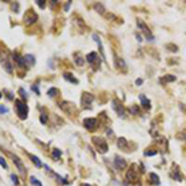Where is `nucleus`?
I'll use <instances>...</instances> for the list:
<instances>
[{
	"instance_id": "25",
	"label": "nucleus",
	"mask_w": 186,
	"mask_h": 186,
	"mask_svg": "<svg viewBox=\"0 0 186 186\" xmlns=\"http://www.w3.org/2000/svg\"><path fill=\"white\" fill-rule=\"evenodd\" d=\"M61 155H62V153H61V150H58V149H55V150H53L52 156H53V158H55V159H58Z\"/></svg>"
},
{
	"instance_id": "16",
	"label": "nucleus",
	"mask_w": 186,
	"mask_h": 186,
	"mask_svg": "<svg viewBox=\"0 0 186 186\" xmlns=\"http://www.w3.org/2000/svg\"><path fill=\"white\" fill-rule=\"evenodd\" d=\"M24 60H25V62H26V66L27 65H30V66L35 65V57L33 55H26L24 57Z\"/></svg>"
},
{
	"instance_id": "32",
	"label": "nucleus",
	"mask_w": 186,
	"mask_h": 186,
	"mask_svg": "<svg viewBox=\"0 0 186 186\" xmlns=\"http://www.w3.org/2000/svg\"><path fill=\"white\" fill-rule=\"evenodd\" d=\"M156 154H158V151H156V150H154V151H145L144 155L145 156H153V155H156Z\"/></svg>"
},
{
	"instance_id": "7",
	"label": "nucleus",
	"mask_w": 186,
	"mask_h": 186,
	"mask_svg": "<svg viewBox=\"0 0 186 186\" xmlns=\"http://www.w3.org/2000/svg\"><path fill=\"white\" fill-rule=\"evenodd\" d=\"M112 104H113V108L116 109V112H117L118 116H119V117H124V114H126V109H124V107L122 106L118 101H113Z\"/></svg>"
},
{
	"instance_id": "40",
	"label": "nucleus",
	"mask_w": 186,
	"mask_h": 186,
	"mask_svg": "<svg viewBox=\"0 0 186 186\" xmlns=\"http://www.w3.org/2000/svg\"><path fill=\"white\" fill-rule=\"evenodd\" d=\"M135 37H137V40L139 42H143V39H141V35L140 34H137V35H135Z\"/></svg>"
},
{
	"instance_id": "33",
	"label": "nucleus",
	"mask_w": 186,
	"mask_h": 186,
	"mask_svg": "<svg viewBox=\"0 0 186 186\" xmlns=\"http://www.w3.org/2000/svg\"><path fill=\"white\" fill-rule=\"evenodd\" d=\"M130 112L133 113V114H138L139 113V108H138V107H135V106H133L130 108Z\"/></svg>"
},
{
	"instance_id": "13",
	"label": "nucleus",
	"mask_w": 186,
	"mask_h": 186,
	"mask_svg": "<svg viewBox=\"0 0 186 186\" xmlns=\"http://www.w3.org/2000/svg\"><path fill=\"white\" fill-rule=\"evenodd\" d=\"M35 21H37V15L35 13H31V16H29V15L25 16V24L31 25V24H34Z\"/></svg>"
},
{
	"instance_id": "4",
	"label": "nucleus",
	"mask_w": 186,
	"mask_h": 186,
	"mask_svg": "<svg viewBox=\"0 0 186 186\" xmlns=\"http://www.w3.org/2000/svg\"><path fill=\"white\" fill-rule=\"evenodd\" d=\"M82 106L84 107V108H91L93 101H94V97L91 94V93H83L82 94Z\"/></svg>"
},
{
	"instance_id": "3",
	"label": "nucleus",
	"mask_w": 186,
	"mask_h": 186,
	"mask_svg": "<svg viewBox=\"0 0 186 186\" xmlns=\"http://www.w3.org/2000/svg\"><path fill=\"white\" fill-rule=\"evenodd\" d=\"M86 60H87V62L91 65L93 68H98L99 67V58H98V55H97V52H91V53H88L87 57H86Z\"/></svg>"
},
{
	"instance_id": "17",
	"label": "nucleus",
	"mask_w": 186,
	"mask_h": 186,
	"mask_svg": "<svg viewBox=\"0 0 186 186\" xmlns=\"http://www.w3.org/2000/svg\"><path fill=\"white\" fill-rule=\"evenodd\" d=\"M140 101H141V104L145 107V108H148V109H150V102H149V99L145 97L144 94H140Z\"/></svg>"
},
{
	"instance_id": "26",
	"label": "nucleus",
	"mask_w": 186,
	"mask_h": 186,
	"mask_svg": "<svg viewBox=\"0 0 186 186\" xmlns=\"http://www.w3.org/2000/svg\"><path fill=\"white\" fill-rule=\"evenodd\" d=\"M0 165H1L4 169H8V164H6V161H5V159L3 158V156H0Z\"/></svg>"
},
{
	"instance_id": "19",
	"label": "nucleus",
	"mask_w": 186,
	"mask_h": 186,
	"mask_svg": "<svg viewBox=\"0 0 186 186\" xmlns=\"http://www.w3.org/2000/svg\"><path fill=\"white\" fill-rule=\"evenodd\" d=\"M63 77H65L67 81H70L71 83H74V84H77V83H78V81H77L76 78H74L71 73H63Z\"/></svg>"
},
{
	"instance_id": "24",
	"label": "nucleus",
	"mask_w": 186,
	"mask_h": 186,
	"mask_svg": "<svg viewBox=\"0 0 186 186\" xmlns=\"http://www.w3.org/2000/svg\"><path fill=\"white\" fill-rule=\"evenodd\" d=\"M47 96L48 97H55V96H57V88H50L47 91Z\"/></svg>"
},
{
	"instance_id": "12",
	"label": "nucleus",
	"mask_w": 186,
	"mask_h": 186,
	"mask_svg": "<svg viewBox=\"0 0 186 186\" xmlns=\"http://www.w3.org/2000/svg\"><path fill=\"white\" fill-rule=\"evenodd\" d=\"M11 158H13V161H14V164L19 167V170H20V173L21 174H25V167H24V165H23V163H21V160L19 159V158H16L15 155H11Z\"/></svg>"
},
{
	"instance_id": "31",
	"label": "nucleus",
	"mask_w": 186,
	"mask_h": 186,
	"mask_svg": "<svg viewBox=\"0 0 186 186\" xmlns=\"http://www.w3.org/2000/svg\"><path fill=\"white\" fill-rule=\"evenodd\" d=\"M31 89H33V91L36 93L37 96H40V91H39V86H36V84H33L31 86Z\"/></svg>"
},
{
	"instance_id": "29",
	"label": "nucleus",
	"mask_w": 186,
	"mask_h": 186,
	"mask_svg": "<svg viewBox=\"0 0 186 186\" xmlns=\"http://www.w3.org/2000/svg\"><path fill=\"white\" fill-rule=\"evenodd\" d=\"M173 176L175 177V179H176V180L177 181H181L182 180V177H181V175H180V173H179V171L176 170V171H175V173H174V175H173Z\"/></svg>"
},
{
	"instance_id": "14",
	"label": "nucleus",
	"mask_w": 186,
	"mask_h": 186,
	"mask_svg": "<svg viewBox=\"0 0 186 186\" xmlns=\"http://www.w3.org/2000/svg\"><path fill=\"white\" fill-rule=\"evenodd\" d=\"M117 145H118V148H119L120 150H124V151H127V140L124 138H119L118 139V141H117Z\"/></svg>"
},
{
	"instance_id": "5",
	"label": "nucleus",
	"mask_w": 186,
	"mask_h": 186,
	"mask_svg": "<svg viewBox=\"0 0 186 186\" xmlns=\"http://www.w3.org/2000/svg\"><path fill=\"white\" fill-rule=\"evenodd\" d=\"M137 25H138L139 29H141L143 30V33L146 35V39H148V40H154V36L151 35V31H150V29L144 24V21L143 20H137Z\"/></svg>"
},
{
	"instance_id": "34",
	"label": "nucleus",
	"mask_w": 186,
	"mask_h": 186,
	"mask_svg": "<svg viewBox=\"0 0 186 186\" xmlns=\"http://www.w3.org/2000/svg\"><path fill=\"white\" fill-rule=\"evenodd\" d=\"M40 120H41V123H42V124H45V123H46V120H47V117H46V114H44V113L41 114Z\"/></svg>"
},
{
	"instance_id": "41",
	"label": "nucleus",
	"mask_w": 186,
	"mask_h": 186,
	"mask_svg": "<svg viewBox=\"0 0 186 186\" xmlns=\"http://www.w3.org/2000/svg\"><path fill=\"white\" fill-rule=\"evenodd\" d=\"M135 83H137L138 86H140V84L143 83V80H141V78H138V80H137V82H135Z\"/></svg>"
},
{
	"instance_id": "36",
	"label": "nucleus",
	"mask_w": 186,
	"mask_h": 186,
	"mask_svg": "<svg viewBox=\"0 0 186 186\" xmlns=\"http://www.w3.org/2000/svg\"><path fill=\"white\" fill-rule=\"evenodd\" d=\"M166 48H171V50H173L171 52H176L177 51V47H176V46H173V45H167Z\"/></svg>"
},
{
	"instance_id": "20",
	"label": "nucleus",
	"mask_w": 186,
	"mask_h": 186,
	"mask_svg": "<svg viewBox=\"0 0 186 186\" xmlns=\"http://www.w3.org/2000/svg\"><path fill=\"white\" fill-rule=\"evenodd\" d=\"M161 81L163 82H174V81H176V77L173 76V74H166V76H164L161 78Z\"/></svg>"
},
{
	"instance_id": "30",
	"label": "nucleus",
	"mask_w": 186,
	"mask_h": 186,
	"mask_svg": "<svg viewBox=\"0 0 186 186\" xmlns=\"http://www.w3.org/2000/svg\"><path fill=\"white\" fill-rule=\"evenodd\" d=\"M11 10L14 13H17V10H19V4H17V3H13L11 4Z\"/></svg>"
},
{
	"instance_id": "37",
	"label": "nucleus",
	"mask_w": 186,
	"mask_h": 186,
	"mask_svg": "<svg viewBox=\"0 0 186 186\" xmlns=\"http://www.w3.org/2000/svg\"><path fill=\"white\" fill-rule=\"evenodd\" d=\"M6 97H8L9 99H14V94H13L11 92H8V91H6Z\"/></svg>"
},
{
	"instance_id": "11",
	"label": "nucleus",
	"mask_w": 186,
	"mask_h": 186,
	"mask_svg": "<svg viewBox=\"0 0 186 186\" xmlns=\"http://www.w3.org/2000/svg\"><path fill=\"white\" fill-rule=\"evenodd\" d=\"M13 58L15 60V62L17 63V66H19V67H21V68H25V67H26V62H25L24 57H21L20 55H16V53H14Z\"/></svg>"
},
{
	"instance_id": "22",
	"label": "nucleus",
	"mask_w": 186,
	"mask_h": 186,
	"mask_svg": "<svg viewBox=\"0 0 186 186\" xmlns=\"http://www.w3.org/2000/svg\"><path fill=\"white\" fill-rule=\"evenodd\" d=\"M94 9L97 10V11H98L99 14H104V11H106L104 6H103L102 4H99V3H98V4H96V5H94Z\"/></svg>"
},
{
	"instance_id": "43",
	"label": "nucleus",
	"mask_w": 186,
	"mask_h": 186,
	"mask_svg": "<svg viewBox=\"0 0 186 186\" xmlns=\"http://www.w3.org/2000/svg\"><path fill=\"white\" fill-rule=\"evenodd\" d=\"M83 186H91V185H87V184H84V185H83Z\"/></svg>"
},
{
	"instance_id": "28",
	"label": "nucleus",
	"mask_w": 186,
	"mask_h": 186,
	"mask_svg": "<svg viewBox=\"0 0 186 186\" xmlns=\"http://www.w3.org/2000/svg\"><path fill=\"white\" fill-rule=\"evenodd\" d=\"M11 180L14 182V185H19V179H17V176L15 174H11Z\"/></svg>"
},
{
	"instance_id": "6",
	"label": "nucleus",
	"mask_w": 186,
	"mask_h": 186,
	"mask_svg": "<svg viewBox=\"0 0 186 186\" xmlns=\"http://www.w3.org/2000/svg\"><path fill=\"white\" fill-rule=\"evenodd\" d=\"M83 126L84 128H87V130L92 132L94 129V127L97 126V119H94V118H86L83 120Z\"/></svg>"
},
{
	"instance_id": "39",
	"label": "nucleus",
	"mask_w": 186,
	"mask_h": 186,
	"mask_svg": "<svg viewBox=\"0 0 186 186\" xmlns=\"http://www.w3.org/2000/svg\"><path fill=\"white\" fill-rule=\"evenodd\" d=\"M76 63H77V65H78V66H82V65H83V63H84V62H83V60H82V58H81V57H80V58H78V61H76Z\"/></svg>"
},
{
	"instance_id": "10",
	"label": "nucleus",
	"mask_w": 186,
	"mask_h": 186,
	"mask_svg": "<svg viewBox=\"0 0 186 186\" xmlns=\"http://www.w3.org/2000/svg\"><path fill=\"white\" fill-rule=\"evenodd\" d=\"M127 179L130 181H134L137 179V170H135V165H132L130 169L127 171Z\"/></svg>"
},
{
	"instance_id": "21",
	"label": "nucleus",
	"mask_w": 186,
	"mask_h": 186,
	"mask_svg": "<svg viewBox=\"0 0 186 186\" xmlns=\"http://www.w3.org/2000/svg\"><path fill=\"white\" fill-rule=\"evenodd\" d=\"M116 66L119 67V68H123L124 70V68H126V62H124L122 58H117L116 60Z\"/></svg>"
},
{
	"instance_id": "18",
	"label": "nucleus",
	"mask_w": 186,
	"mask_h": 186,
	"mask_svg": "<svg viewBox=\"0 0 186 186\" xmlns=\"http://www.w3.org/2000/svg\"><path fill=\"white\" fill-rule=\"evenodd\" d=\"M150 176V181H151V184H154V185H159L160 184V181H159V176L156 174H154V173H151L149 175Z\"/></svg>"
},
{
	"instance_id": "1",
	"label": "nucleus",
	"mask_w": 186,
	"mask_h": 186,
	"mask_svg": "<svg viewBox=\"0 0 186 186\" xmlns=\"http://www.w3.org/2000/svg\"><path fill=\"white\" fill-rule=\"evenodd\" d=\"M15 108H16V114L17 117L20 118L21 120H25L27 118V114H29V107L25 104L23 101L17 99L15 102Z\"/></svg>"
},
{
	"instance_id": "38",
	"label": "nucleus",
	"mask_w": 186,
	"mask_h": 186,
	"mask_svg": "<svg viewBox=\"0 0 186 186\" xmlns=\"http://www.w3.org/2000/svg\"><path fill=\"white\" fill-rule=\"evenodd\" d=\"M19 93H20L21 96H23V98H24V99H26V94H25V92H24V89H23V88H20V89H19Z\"/></svg>"
},
{
	"instance_id": "8",
	"label": "nucleus",
	"mask_w": 186,
	"mask_h": 186,
	"mask_svg": "<svg viewBox=\"0 0 186 186\" xmlns=\"http://www.w3.org/2000/svg\"><path fill=\"white\" fill-rule=\"evenodd\" d=\"M114 165L117 166V169L124 170L127 167V161L123 158H120V156H116V159H114Z\"/></svg>"
},
{
	"instance_id": "9",
	"label": "nucleus",
	"mask_w": 186,
	"mask_h": 186,
	"mask_svg": "<svg viewBox=\"0 0 186 186\" xmlns=\"http://www.w3.org/2000/svg\"><path fill=\"white\" fill-rule=\"evenodd\" d=\"M92 37H93V40L97 42L98 48H99V52H101V55H102V57H103V60H104V58H106V56H104V50H103V45H102L101 39H99V36H98L97 34H93V35H92Z\"/></svg>"
},
{
	"instance_id": "27",
	"label": "nucleus",
	"mask_w": 186,
	"mask_h": 186,
	"mask_svg": "<svg viewBox=\"0 0 186 186\" xmlns=\"http://www.w3.org/2000/svg\"><path fill=\"white\" fill-rule=\"evenodd\" d=\"M8 113V108L4 104H0V114H6Z\"/></svg>"
},
{
	"instance_id": "15",
	"label": "nucleus",
	"mask_w": 186,
	"mask_h": 186,
	"mask_svg": "<svg viewBox=\"0 0 186 186\" xmlns=\"http://www.w3.org/2000/svg\"><path fill=\"white\" fill-rule=\"evenodd\" d=\"M29 158L31 159V161H33L35 165H36L37 167H41L42 166V163H41V160L37 158V156H35V155H33V154H29Z\"/></svg>"
},
{
	"instance_id": "2",
	"label": "nucleus",
	"mask_w": 186,
	"mask_h": 186,
	"mask_svg": "<svg viewBox=\"0 0 186 186\" xmlns=\"http://www.w3.org/2000/svg\"><path fill=\"white\" fill-rule=\"evenodd\" d=\"M92 141H93V144H94V146L97 148V150L99 153L104 154V153L108 151V144H107L106 139H103L101 137H94L92 139Z\"/></svg>"
},
{
	"instance_id": "23",
	"label": "nucleus",
	"mask_w": 186,
	"mask_h": 186,
	"mask_svg": "<svg viewBox=\"0 0 186 186\" xmlns=\"http://www.w3.org/2000/svg\"><path fill=\"white\" fill-rule=\"evenodd\" d=\"M30 182H31V184H33L34 186H42V184H41V182L39 181L35 176H30Z\"/></svg>"
},
{
	"instance_id": "35",
	"label": "nucleus",
	"mask_w": 186,
	"mask_h": 186,
	"mask_svg": "<svg viewBox=\"0 0 186 186\" xmlns=\"http://www.w3.org/2000/svg\"><path fill=\"white\" fill-rule=\"evenodd\" d=\"M37 5L40 6L41 9H44V8H45V5H46V3L44 1V0H39V1H37Z\"/></svg>"
},
{
	"instance_id": "42",
	"label": "nucleus",
	"mask_w": 186,
	"mask_h": 186,
	"mask_svg": "<svg viewBox=\"0 0 186 186\" xmlns=\"http://www.w3.org/2000/svg\"><path fill=\"white\" fill-rule=\"evenodd\" d=\"M3 97V94H1V92H0V98H1Z\"/></svg>"
}]
</instances>
